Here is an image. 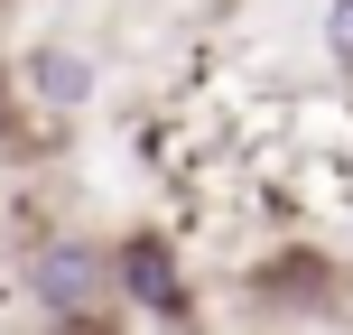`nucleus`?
<instances>
[{
  "label": "nucleus",
  "mask_w": 353,
  "mask_h": 335,
  "mask_svg": "<svg viewBox=\"0 0 353 335\" xmlns=\"http://www.w3.org/2000/svg\"><path fill=\"white\" fill-rule=\"evenodd\" d=\"M19 93H28L37 112H47V122H74V112L93 103V56H74V47H28L19 56Z\"/></svg>",
  "instance_id": "obj_3"
},
{
  "label": "nucleus",
  "mask_w": 353,
  "mask_h": 335,
  "mask_svg": "<svg viewBox=\"0 0 353 335\" xmlns=\"http://www.w3.org/2000/svg\"><path fill=\"white\" fill-rule=\"evenodd\" d=\"M112 298L130 307V317H159V326H186L195 317V289H186V261H176L168 233H121L112 242Z\"/></svg>",
  "instance_id": "obj_2"
},
{
  "label": "nucleus",
  "mask_w": 353,
  "mask_h": 335,
  "mask_svg": "<svg viewBox=\"0 0 353 335\" xmlns=\"http://www.w3.org/2000/svg\"><path fill=\"white\" fill-rule=\"evenodd\" d=\"M19 280L56 335H130V307L112 298V242L93 233H37Z\"/></svg>",
  "instance_id": "obj_1"
},
{
  "label": "nucleus",
  "mask_w": 353,
  "mask_h": 335,
  "mask_svg": "<svg viewBox=\"0 0 353 335\" xmlns=\"http://www.w3.org/2000/svg\"><path fill=\"white\" fill-rule=\"evenodd\" d=\"M325 56L353 75V0H325Z\"/></svg>",
  "instance_id": "obj_4"
}]
</instances>
